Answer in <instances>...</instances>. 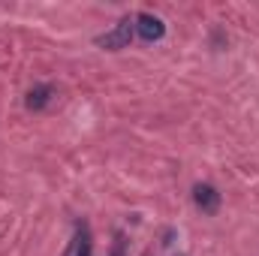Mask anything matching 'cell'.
<instances>
[{"label": "cell", "instance_id": "6da1fadb", "mask_svg": "<svg viewBox=\"0 0 259 256\" xmlns=\"http://www.w3.org/2000/svg\"><path fill=\"white\" fill-rule=\"evenodd\" d=\"M133 33H136V18H121L118 24H115V30H109V33H103V36H97V46H103V49H109V52H118V49H127L130 39H133Z\"/></svg>", "mask_w": 259, "mask_h": 256}, {"label": "cell", "instance_id": "3957f363", "mask_svg": "<svg viewBox=\"0 0 259 256\" xmlns=\"http://www.w3.org/2000/svg\"><path fill=\"white\" fill-rule=\"evenodd\" d=\"M193 202L202 214H217V208H220V193H217V187H211V184H196Z\"/></svg>", "mask_w": 259, "mask_h": 256}, {"label": "cell", "instance_id": "5b68a950", "mask_svg": "<svg viewBox=\"0 0 259 256\" xmlns=\"http://www.w3.org/2000/svg\"><path fill=\"white\" fill-rule=\"evenodd\" d=\"M52 100H55V88H52V84H36V88L27 94V100H24V103H27V109H30V112H42Z\"/></svg>", "mask_w": 259, "mask_h": 256}, {"label": "cell", "instance_id": "8992f818", "mask_svg": "<svg viewBox=\"0 0 259 256\" xmlns=\"http://www.w3.org/2000/svg\"><path fill=\"white\" fill-rule=\"evenodd\" d=\"M112 256H127V253H124V235H115V247H112Z\"/></svg>", "mask_w": 259, "mask_h": 256}, {"label": "cell", "instance_id": "277c9868", "mask_svg": "<svg viewBox=\"0 0 259 256\" xmlns=\"http://www.w3.org/2000/svg\"><path fill=\"white\" fill-rule=\"evenodd\" d=\"M91 253H94L91 229H88V223H78V226H75V238H72V244H69L66 256H91Z\"/></svg>", "mask_w": 259, "mask_h": 256}, {"label": "cell", "instance_id": "7a4b0ae2", "mask_svg": "<svg viewBox=\"0 0 259 256\" xmlns=\"http://www.w3.org/2000/svg\"><path fill=\"white\" fill-rule=\"evenodd\" d=\"M136 33H139L145 42H157V39H163L166 24H163L157 15H151V12H139V15H136Z\"/></svg>", "mask_w": 259, "mask_h": 256}]
</instances>
